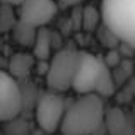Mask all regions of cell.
<instances>
[{
    "label": "cell",
    "instance_id": "obj_1",
    "mask_svg": "<svg viewBox=\"0 0 135 135\" xmlns=\"http://www.w3.org/2000/svg\"><path fill=\"white\" fill-rule=\"evenodd\" d=\"M104 103L96 94H82L65 108L60 133L62 135H94L103 127Z\"/></svg>",
    "mask_w": 135,
    "mask_h": 135
},
{
    "label": "cell",
    "instance_id": "obj_2",
    "mask_svg": "<svg viewBox=\"0 0 135 135\" xmlns=\"http://www.w3.org/2000/svg\"><path fill=\"white\" fill-rule=\"evenodd\" d=\"M99 17L103 27H106L120 43L133 46L135 0H101Z\"/></svg>",
    "mask_w": 135,
    "mask_h": 135
},
{
    "label": "cell",
    "instance_id": "obj_3",
    "mask_svg": "<svg viewBox=\"0 0 135 135\" xmlns=\"http://www.w3.org/2000/svg\"><path fill=\"white\" fill-rule=\"evenodd\" d=\"M79 62V51L72 48H62L48 60V70H46V86L48 91L62 92L72 87V79Z\"/></svg>",
    "mask_w": 135,
    "mask_h": 135
},
{
    "label": "cell",
    "instance_id": "obj_4",
    "mask_svg": "<svg viewBox=\"0 0 135 135\" xmlns=\"http://www.w3.org/2000/svg\"><path fill=\"white\" fill-rule=\"evenodd\" d=\"M106 69L108 67L103 63L101 56L92 55L89 51H79V62H77L70 89H74L79 96L94 94Z\"/></svg>",
    "mask_w": 135,
    "mask_h": 135
},
{
    "label": "cell",
    "instance_id": "obj_5",
    "mask_svg": "<svg viewBox=\"0 0 135 135\" xmlns=\"http://www.w3.org/2000/svg\"><path fill=\"white\" fill-rule=\"evenodd\" d=\"M65 99L62 94L53 91H45L40 94L36 106L33 109V115L36 123L43 133H55L58 132L62 123L63 113H65Z\"/></svg>",
    "mask_w": 135,
    "mask_h": 135
},
{
    "label": "cell",
    "instance_id": "obj_6",
    "mask_svg": "<svg viewBox=\"0 0 135 135\" xmlns=\"http://www.w3.org/2000/svg\"><path fill=\"white\" fill-rule=\"evenodd\" d=\"M17 9V21L34 29L46 27L58 12V5L53 0H22Z\"/></svg>",
    "mask_w": 135,
    "mask_h": 135
},
{
    "label": "cell",
    "instance_id": "obj_7",
    "mask_svg": "<svg viewBox=\"0 0 135 135\" xmlns=\"http://www.w3.org/2000/svg\"><path fill=\"white\" fill-rule=\"evenodd\" d=\"M22 115L19 82L7 74V70H0V122H12Z\"/></svg>",
    "mask_w": 135,
    "mask_h": 135
},
{
    "label": "cell",
    "instance_id": "obj_8",
    "mask_svg": "<svg viewBox=\"0 0 135 135\" xmlns=\"http://www.w3.org/2000/svg\"><path fill=\"white\" fill-rule=\"evenodd\" d=\"M103 127L109 135H127V130L130 127V118L122 106H109V108H104Z\"/></svg>",
    "mask_w": 135,
    "mask_h": 135
},
{
    "label": "cell",
    "instance_id": "obj_9",
    "mask_svg": "<svg viewBox=\"0 0 135 135\" xmlns=\"http://www.w3.org/2000/svg\"><path fill=\"white\" fill-rule=\"evenodd\" d=\"M34 63L36 60L33 58L31 51H17L10 56L9 60V75L16 79L17 82L29 79L31 72L34 70Z\"/></svg>",
    "mask_w": 135,
    "mask_h": 135
},
{
    "label": "cell",
    "instance_id": "obj_10",
    "mask_svg": "<svg viewBox=\"0 0 135 135\" xmlns=\"http://www.w3.org/2000/svg\"><path fill=\"white\" fill-rule=\"evenodd\" d=\"M51 31L48 27H40L36 31V38L31 46V55L36 62H48L51 58Z\"/></svg>",
    "mask_w": 135,
    "mask_h": 135
},
{
    "label": "cell",
    "instance_id": "obj_11",
    "mask_svg": "<svg viewBox=\"0 0 135 135\" xmlns=\"http://www.w3.org/2000/svg\"><path fill=\"white\" fill-rule=\"evenodd\" d=\"M19 91H21V103H22V113L24 111L33 113L41 91H38L36 84H34L33 80H29V79L19 82Z\"/></svg>",
    "mask_w": 135,
    "mask_h": 135
},
{
    "label": "cell",
    "instance_id": "obj_12",
    "mask_svg": "<svg viewBox=\"0 0 135 135\" xmlns=\"http://www.w3.org/2000/svg\"><path fill=\"white\" fill-rule=\"evenodd\" d=\"M36 31L38 29H34V27H31V26H26V24H22V22L17 21L16 26H14V29H12V33H14L16 41L21 46L31 48L33 43H34V38H36Z\"/></svg>",
    "mask_w": 135,
    "mask_h": 135
},
{
    "label": "cell",
    "instance_id": "obj_13",
    "mask_svg": "<svg viewBox=\"0 0 135 135\" xmlns=\"http://www.w3.org/2000/svg\"><path fill=\"white\" fill-rule=\"evenodd\" d=\"M99 21H101V17H99V10L96 7L87 5L80 10V22H82V27L86 31H94L98 27Z\"/></svg>",
    "mask_w": 135,
    "mask_h": 135
},
{
    "label": "cell",
    "instance_id": "obj_14",
    "mask_svg": "<svg viewBox=\"0 0 135 135\" xmlns=\"http://www.w3.org/2000/svg\"><path fill=\"white\" fill-rule=\"evenodd\" d=\"M16 22H17V16H16L12 7L0 5V33L12 31Z\"/></svg>",
    "mask_w": 135,
    "mask_h": 135
},
{
    "label": "cell",
    "instance_id": "obj_15",
    "mask_svg": "<svg viewBox=\"0 0 135 135\" xmlns=\"http://www.w3.org/2000/svg\"><path fill=\"white\" fill-rule=\"evenodd\" d=\"M115 96H116V101H118L120 104H127V103L132 101V98H133V79H130L128 82L123 84L120 89H116Z\"/></svg>",
    "mask_w": 135,
    "mask_h": 135
},
{
    "label": "cell",
    "instance_id": "obj_16",
    "mask_svg": "<svg viewBox=\"0 0 135 135\" xmlns=\"http://www.w3.org/2000/svg\"><path fill=\"white\" fill-rule=\"evenodd\" d=\"M7 135H27V123L24 120H12V122H7Z\"/></svg>",
    "mask_w": 135,
    "mask_h": 135
},
{
    "label": "cell",
    "instance_id": "obj_17",
    "mask_svg": "<svg viewBox=\"0 0 135 135\" xmlns=\"http://www.w3.org/2000/svg\"><path fill=\"white\" fill-rule=\"evenodd\" d=\"M101 60H103V63H104L109 70H113L115 67L120 65V62L123 60V56L118 53V50H116V48H113V50H108V51H106V55L101 56Z\"/></svg>",
    "mask_w": 135,
    "mask_h": 135
},
{
    "label": "cell",
    "instance_id": "obj_18",
    "mask_svg": "<svg viewBox=\"0 0 135 135\" xmlns=\"http://www.w3.org/2000/svg\"><path fill=\"white\" fill-rule=\"evenodd\" d=\"M21 2L22 0H0V5H7V7H19L21 5Z\"/></svg>",
    "mask_w": 135,
    "mask_h": 135
},
{
    "label": "cell",
    "instance_id": "obj_19",
    "mask_svg": "<svg viewBox=\"0 0 135 135\" xmlns=\"http://www.w3.org/2000/svg\"><path fill=\"white\" fill-rule=\"evenodd\" d=\"M60 2H62V5H77L80 0H60Z\"/></svg>",
    "mask_w": 135,
    "mask_h": 135
}]
</instances>
